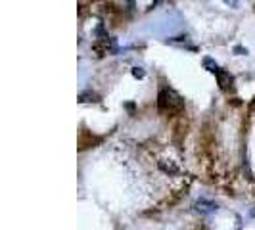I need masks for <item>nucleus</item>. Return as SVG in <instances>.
I'll list each match as a JSON object with an SVG mask.
<instances>
[{"instance_id": "nucleus-5", "label": "nucleus", "mask_w": 255, "mask_h": 230, "mask_svg": "<svg viewBox=\"0 0 255 230\" xmlns=\"http://www.w3.org/2000/svg\"><path fill=\"white\" fill-rule=\"evenodd\" d=\"M204 67H207L211 73H217L219 69H221V67H219V65L215 64L213 60H209V58H205V60H204Z\"/></svg>"}, {"instance_id": "nucleus-2", "label": "nucleus", "mask_w": 255, "mask_h": 230, "mask_svg": "<svg viewBox=\"0 0 255 230\" xmlns=\"http://www.w3.org/2000/svg\"><path fill=\"white\" fill-rule=\"evenodd\" d=\"M215 75H217L219 87H221L223 90H232V89H234V79H232V75H230V73L223 71V69H219Z\"/></svg>"}, {"instance_id": "nucleus-6", "label": "nucleus", "mask_w": 255, "mask_h": 230, "mask_svg": "<svg viewBox=\"0 0 255 230\" xmlns=\"http://www.w3.org/2000/svg\"><path fill=\"white\" fill-rule=\"evenodd\" d=\"M132 73H134V77H142V75H144V71H138V67H134V71H132Z\"/></svg>"}, {"instance_id": "nucleus-4", "label": "nucleus", "mask_w": 255, "mask_h": 230, "mask_svg": "<svg viewBox=\"0 0 255 230\" xmlns=\"http://www.w3.org/2000/svg\"><path fill=\"white\" fill-rule=\"evenodd\" d=\"M196 209H198V211H202V213H209V211H213V209H215V204H209V202H198V204H196Z\"/></svg>"}, {"instance_id": "nucleus-1", "label": "nucleus", "mask_w": 255, "mask_h": 230, "mask_svg": "<svg viewBox=\"0 0 255 230\" xmlns=\"http://www.w3.org/2000/svg\"><path fill=\"white\" fill-rule=\"evenodd\" d=\"M157 108L161 114H180L184 110V100L173 89H161L157 94Z\"/></svg>"}, {"instance_id": "nucleus-3", "label": "nucleus", "mask_w": 255, "mask_h": 230, "mask_svg": "<svg viewBox=\"0 0 255 230\" xmlns=\"http://www.w3.org/2000/svg\"><path fill=\"white\" fill-rule=\"evenodd\" d=\"M250 153H252V165L255 171V119H254V128H252V140H250Z\"/></svg>"}]
</instances>
